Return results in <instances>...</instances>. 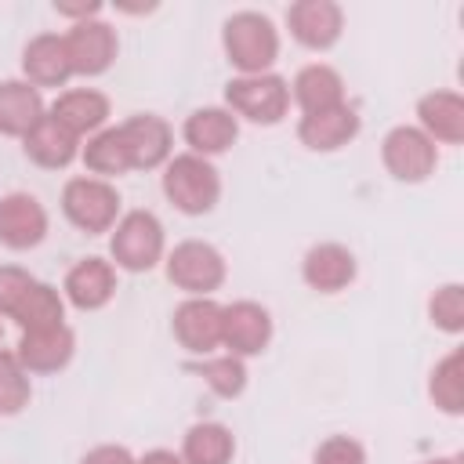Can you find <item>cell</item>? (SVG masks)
Returning a JSON list of instances; mask_svg holds the SVG:
<instances>
[{"instance_id":"6da1fadb","label":"cell","mask_w":464,"mask_h":464,"mask_svg":"<svg viewBox=\"0 0 464 464\" xmlns=\"http://www.w3.org/2000/svg\"><path fill=\"white\" fill-rule=\"evenodd\" d=\"M221 51L236 76L272 72L279 58V29L261 11H236L221 25Z\"/></svg>"},{"instance_id":"7a4b0ae2","label":"cell","mask_w":464,"mask_h":464,"mask_svg":"<svg viewBox=\"0 0 464 464\" xmlns=\"http://www.w3.org/2000/svg\"><path fill=\"white\" fill-rule=\"evenodd\" d=\"M160 188L163 196L174 203V210L188 214V218H199V214H210L221 199V174L210 160L196 156V152H178L163 163V174H160Z\"/></svg>"},{"instance_id":"3957f363","label":"cell","mask_w":464,"mask_h":464,"mask_svg":"<svg viewBox=\"0 0 464 464\" xmlns=\"http://www.w3.org/2000/svg\"><path fill=\"white\" fill-rule=\"evenodd\" d=\"M109 257L123 272H149L167 257V236L152 210H127L112 225Z\"/></svg>"},{"instance_id":"277c9868","label":"cell","mask_w":464,"mask_h":464,"mask_svg":"<svg viewBox=\"0 0 464 464\" xmlns=\"http://www.w3.org/2000/svg\"><path fill=\"white\" fill-rule=\"evenodd\" d=\"M225 109L236 120H250L261 127L283 123L290 112V83L279 72H254L232 76L225 83Z\"/></svg>"},{"instance_id":"5b68a950","label":"cell","mask_w":464,"mask_h":464,"mask_svg":"<svg viewBox=\"0 0 464 464\" xmlns=\"http://www.w3.org/2000/svg\"><path fill=\"white\" fill-rule=\"evenodd\" d=\"M120 192L112 181L91 178V174H76L62 185V214L72 228L87 232V236H102L112 232V225L120 221Z\"/></svg>"},{"instance_id":"8992f818","label":"cell","mask_w":464,"mask_h":464,"mask_svg":"<svg viewBox=\"0 0 464 464\" xmlns=\"http://www.w3.org/2000/svg\"><path fill=\"white\" fill-rule=\"evenodd\" d=\"M163 272L188 297H210L225 283L228 265H225V254L214 243H207V239H181L174 250H167Z\"/></svg>"},{"instance_id":"52a82bcc","label":"cell","mask_w":464,"mask_h":464,"mask_svg":"<svg viewBox=\"0 0 464 464\" xmlns=\"http://www.w3.org/2000/svg\"><path fill=\"white\" fill-rule=\"evenodd\" d=\"M381 163L395 181L417 185V181H428L435 174L439 145L417 123H399L381 138Z\"/></svg>"},{"instance_id":"ba28073f","label":"cell","mask_w":464,"mask_h":464,"mask_svg":"<svg viewBox=\"0 0 464 464\" xmlns=\"http://www.w3.org/2000/svg\"><path fill=\"white\" fill-rule=\"evenodd\" d=\"M272 341V312L257 301H232L221 304V348L228 355L250 359L261 355Z\"/></svg>"},{"instance_id":"9c48e42d","label":"cell","mask_w":464,"mask_h":464,"mask_svg":"<svg viewBox=\"0 0 464 464\" xmlns=\"http://www.w3.org/2000/svg\"><path fill=\"white\" fill-rule=\"evenodd\" d=\"M62 36H65V51H69L72 76H102V72L116 62L120 36H116V29H112L109 22H102V18L76 22V25H69Z\"/></svg>"},{"instance_id":"30bf717a","label":"cell","mask_w":464,"mask_h":464,"mask_svg":"<svg viewBox=\"0 0 464 464\" xmlns=\"http://www.w3.org/2000/svg\"><path fill=\"white\" fill-rule=\"evenodd\" d=\"M130 170H156L174 156V130L156 112H134L120 123Z\"/></svg>"},{"instance_id":"8fae6325","label":"cell","mask_w":464,"mask_h":464,"mask_svg":"<svg viewBox=\"0 0 464 464\" xmlns=\"http://www.w3.org/2000/svg\"><path fill=\"white\" fill-rule=\"evenodd\" d=\"M170 330L185 352L214 355L221 348V304L214 297H185L170 315Z\"/></svg>"},{"instance_id":"7c38bea8","label":"cell","mask_w":464,"mask_h":464,"mask_svg":"<svg viewBox=\"0 0 464 464\" xmlns=\"http://www.w3.org/2000/svg\"><path fill=\"white\" fill-rule=\"evenodd\" d=\"M290 36L308 51H330L344 33V11L334 0H297L286 7Z\"/></svg>"},{"instance_id":"4fadbf2b","label":"cell","mask_w":464,"mask_h":464,"mask_svg":"<svg viewBox=\"0 0 464 464\" xmlns=\"http://www.w3.org/2000/svg\"><path fill=\"white\" fill-rule=\"evenodd\" d=\"M47 210L33 192H7L0 196V246L7 250H33L47 236Z\"/></svg>"},{"instance_id":"5bb4252c","label":"cell","mask_w":464,"mask_h":464,"mask_svg":"<svg viewBox=\"0 0 464 464\" xmlns=\"http://www.w3.org/2000/svg\"><path fill=\"white\" fill-rule=\"evenodd\" d=\"M355 272H359L355 254L344 243H334V239L308 246L304 257H301V279L315 294H341V290H348L355 283Z\"/></svg>"},{"instance_id":"9a60e30c","label":"cell","mask_w":464,"mask_h":464,"mask_svg":"<svg viewBox=\"0 0 464 464\" xmlns=\"http://www.w3.org/2000/svg\"><path fill=\"white\" fill-rule=\"evenodd\" d=\"M62 297L80 312H98L116 297V265L105 257H80L65 279Z\"/></svg>"},{"instance_id":"2e32d148","label":"cell","mask_w":464,"mask_h":464,"mask_svg":"<svg viewBox=\"0 0 464 464\" xmlns=\"http://www.w3.org/2000/svg\"><path fill=\"white\" fill-rule=\"evenodd\" d=\"M76 352V334L58 323V326H44V330H25L14 344V355L22 362V370L33 377V373H58L69 366Z\"/></svg>"},{"instance_id":"e0dca14e","label":"cell","mask_w":464,"mask_h":464,"mask_svg":"<svg viewBox=\"0 0 464 464\" xmlns=\"http://www.w3.org/2000/svg\"><path fill=\"white\" fill-rule=\"evenodd\" d=\"M181 138L188 145V152L203 156V160H214L221 152H228L239 138V120L225 109V105H203V109H192L181 123Z\"/></svg>"},{"instance_id":"ac0fdd59","label":"cell","mask_w":464,"mask_h":464,"mask_svg":"<svg viewBox=\"0 0 464 464\" xmlns=\"http://www.w3.org/2000/svg\"><path fill=\"white\" fill-rule=\"evenodd\" d=\"M109 112H112L109 94H102V91H94V87H69V91H62V94L47 105V116H54V120H58L65 130H72L80 141L91 138V134H98L102 127H109Z\"/></svg>"},{"instance_id":"d6986e66","label":"cell","mask_w":464,"mask_h":464,"mask_svg":"<svg viewBox=\"0 0 464 464\" xmlns=\"http://www.w3.org/2000/svg\"><path fill=\"white\" fill-rule=\"evenodd\" d=\"M359 127H362L359 112L344 102V105H334L323 112H304L297 120V141L312 152H337L348 141H355Z\"/></svg>"},{"instance_id":"ffe728a7","label":"cell","mask_w":464,"mask_h":464,"mask_svg":"<svg viewBox=\"0 0 464 464\" xmlns=\"http://www.w3.org/2000/svg\"><path fill=\"white\" fill-rule=\"evenodd\" d=\"M72 76L69 65V51H65V36L62 33H36L25 47H22V80L40 87H65V80Z\"/></svg>"},{"instance_id":"44dd1931","label":"cell","mask_w":464,"mask_h":464,"mask_svg":"<svg viewBox=\"0 0 464 464\" xmlns=\"http://www.w3.org/2000/svg\"><path fill=\"white\" fill-rule=\"evenodd\" d=\"M290 102L304 112H323L334 105H344V80L326 62H308L290 80Z\"/></svg>"},{"instance_id":"7402d4cb","label":"cell","mask_w":464,"mask_h":464,"mask_svg":"<svg viewBox=\"0 0 464 464\" xmlns=\"http://www.w3.org/2000/svg\"><path fill=\"white\" fill-rule=\"evenodd\" d=\"M417 127L435 145L464 141V98L457 91H428L417 102Z\"/></svg>"},{"instance_id":"603a6c76","label":"cell","mask_w":464,"mask_h":464,"mask_svg":"<svg viewBox=\"0 0 464 464\" xmlns=\"http://www.w3.org/2000/svg\"><path fill=\"white\" fill-rule=\"evenodd\" d=\"M47 116L44 94L25 80H0V134L25 138Z\"/></svg>"},{"instance_id":"cb8c5ba5","label":"cell","mask_w":464,"mask_h":464,"mask_svg":"<svg viewBox=\"0 0 464 464\" xmlns=\"http://www.w3.org/2000/svg\"><path fill=\"white\" fill-rule=\"evenodd\" d=\"M22 149H25V156H29L36 167H44V170H62V167H69V163L80 156V138H76L72 130H65L54 116H44V120L22 138Z\"/></svg>"},{"instance_id":"d4e9b609","label":"cell","mask_w":464,"mask_h":464,"mask_svg":"<svg viewBox=\"0 0 464 464\" xmlns=\"http://www.w3.org/2000/svg\"><path fill=\"white\" fill-rule=\"evenodd\" d=\"M80 160H83L87 174L91 178H102V181H112V178L127 174L130 170V156H127L120 123L116 127H102L98 134L83 138L80 141Z\"/></svg>"},{"instance_id":"484cf974","label":"cell","mask_w":464,"mask_h":464,"mask_svg":"<svg viewBox=\"0 0 464 464\" xmlns=\"http://www.w3.org/2000/svg\"><path fill=\"white\" fill-rule=\"evenodd\" d=\"M232 457H236V435L221 420H199L181 439L185 464H232Z\"/></svg>"},{"instance_id":"4316f807","label":"cell","mask_w":464,"mask_h":464,"mask_svg":"<svg viewBox=\"0 0 464 464\" xmlns=\"http://www.w3.org/2000/svg\"><path fill=\"white\" fill-rule=\"evenodd\" d=\"M428 399L450 413L460 417L464 413V348H453L450 355H442L431 373H428Z\"/></svg>"},{"instance_id":"83f0119b","label":"cell","mask_w":464,"mask_h":464,"mask_svg":"<svg viewBox=\"0 0 464 464\" xmlns=\"http://www.w3.org/2000/svg\"><path fill=\"white\" fill-rule=\"evenodd\" d=\"M11 319L18 323V330L25 334V330H44V326H58V323H65V297H62V290L58 286H51V283H33L29 286V294L18 301V308L11 312Z\"/></svg>"},{"instance_id":"f1b7e54d","label":"cell","mask_w":464,"mask_h":464,"mask_svg":"<svg viewBox=\"0 0 464 464\" xmlns=\"http://www.w3.org/2000/svg\"><path fill=\"white\" fill-rule=\"evenodd\" d=\"M196 373L203 377V384H207L218 399H236V395H243V388H246V362H243L239 355H228V352H221V355H203V362L196 366Z\"/></svg>"},{"instance_id":"f546056e","label":"cell","mask_w":464,"mask_h":464,"mask_svg":"<svg viewBox=\"0 0 464 464\" xmlns=\"http://www.w3.org/2000/svg\"><path fill=\"white\" fill-rule=\"evenodd\" d=\"M33 399V381L22 370L14 352H0V417H14L29 406Z\"/></svg>"},{"instance_id":"4dcf8cb0","label":"cell","mask_w":464,"mask_h":464,"mask_svg":"<svg viewBox=\"0 0 464 464\" xmlns=\"http://www.w3.org/2000/svg\"><path fill=\"white\" fill-rule=\"evenodd\" d=\"M428 319L442 334H460L464 330V286L460 283H442L428 297Z\"/></svg>"},{"instance_id":"1f68e13d","label":"cell","mask_w":464,"mask_h":464,"mask_svg":"<svg viewBox=\"0 0 464 464\" xmlns=\"http://www.w3.org/2000/svg\"><path fill=\"white\" fill-rule=\"evenodd\" d=\"M33 283H36V276L25 272L22 265H0V319H11V312L29 294Z\"/></svg>"},{"instance_id":"d6a6232c","label":"cell","mask_w":464,"mask_h":464,"mask_svg":"<svg viewBox=\"0 0 464 464\" xmlns=\"http://www.w3.org/2000/svg\"><path fill=\"white\" fill-rule=\"evenodd\" d=\"M312 464H366V450L352 435H330L315 446Z\"/></svg>"},{"instance_id":"836d02e7","label":"cell","mask_w":464,"mask_h":464,"mask_svg":"<svg viewBox=\"0 0 464 464\" xmlns=\"http://www.w3.org/2000/svg\"><path fill=\"white\" fill-rule=\"evenodd\" d=\"M80 464H138V457H134L127 446H116V442H102V446L87 450Z\"/></svg>"},{"instance_id":"e575fe53","label":"cell","mask_w":464,"mask_h":464,"mask_svg":"<svg viewBox=\"0 0 464 464\" xmlns=\"http://www.w3.org/2000/svg\"><path fill=\"white\" fill-rule=\"evenodd\" d=\"M54 11H58L62 18H69V25H76V22L98 18V14H102V4H98V0H54Z\"/></svg>"},{"instance_id":"d590c367","label":"cell","mask_w":464,"mask_h":464,"mask_svg":"<svg viewBox=\"0 0 464 464\" xmlns=\"http://www.w3.org/2000/svg\"><path fill=\"white\" fill-rule=\"evenodd\" d=\"M138 464H185V460L174 450H149V453L138 457Z\"/></svg>"},{"instance_id":"8d00e7d4","label":"cell","mask_w":464,"mask_h":464,"mask_svg":"<svg viewBox=\"0 0 464 464\" xmlns=\"http://www.w3.org/2000/svg\"><path fill=\"white\" fill-rule=\"evenodd\" d=\"M424 464H460V460L457 457H428Z\"/></svg>"},{"instance_id":"74e56055","label":"cell","mask_w":464,"mask_h":464,"mask_svg":"<svg viewBox=\"0 0 464 464\" xmlns=\"http://www.w3.org/2000/svg\"><path fill=\"white\" fill-rule=\"evenodd\" d=\"M0 337H4V326H0Z\"/></svg>"}]
</instances>
